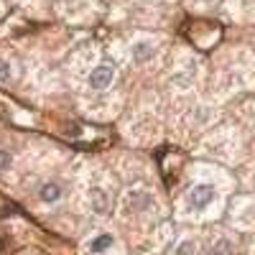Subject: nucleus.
Returning <instances> with one entry per match:
<instances>
[{"label": "nucleus", "mask_w": 255, "mask_h": 255, "mask_svg": "<svg viewBox=\"0 0 255 255\" xmlns=\"http://www.w3.org/2000/svg\"><path fill=\"white\" fill-rule=\"evenodd\" d=\"M113 77H115V67H113V64H100V67L90 74V87H92V90L110 87Z\"/></svg>", "instance_id": "2"}, {"label": "nucleus", "mask_w": 255, "mask_h": 255, "mask_svg": "<svg viewBox=\"0 0 255 255\" xmlns=\"http://www.w3.org/2000/svg\"><path fill=\"white\" fill-rule=\"evenodd\" d=\"M151 56H153V44H151V41H138V44L133 46V61L145 64Z\"/></svg>", "instance_id": "3"}, {"label": "nucleus", "mask_w": 255, "mask_h": 255, "mask_svg": "<svg viewBox=\"0 0 255 255\" xmlns=\"http://www.w3.org/2000/svg\"><path fill=\"white\" fill-rule=\"evenodd\" d=\"M8 166H10V153L0 151V171H3V168H8Z\"/></svg>", "instance_id": "10"}, {"label": "nucleus", "mask_w": 255, "mask_h": 255, "mask_svg": "<svg viewBox=\"0 0 255 255\" xmlns=\"http://www.w3.org/2000/svg\"><path fill=\"white\" fill-rule=\"evenodd\" d=\"M230 250H232V245H230L227 240H220V243H217V248L212 250V253H215V255H230Z\"/></svg>", "instance_id": "9"}, {"label": "nucleus", "mask_w": 255, "mask_h": 255, "mask_svg": "<svg viewBox=\"0 0 255 255\" xmlns=\"http://www.w3.org/2000/svg\"><path fill=\"white\" fill-rule=\"evenodd\" d=\"M38 197L44 199L46 204H51V202H59V199H61V186H59V184H54V181H49V184H44V186H41Z\"/></svg>", "instance_id": "5"}, {"label": "nucleus", "mask_w": 255, "mask_h": 255, "mask_svg": "<svg viewBox=\"0 0 255 255\" xmlns=\"http://www.w3.org/2000/svg\"><path fill=\"white\" fill-rule=\"evenodd\" d=\"M90 199H92V209L97 212V215H108V207H110V202H108V194H105L102 189H92Z\"/></svg>", "instance_id": "4"}, {"label": "nucleus", "mask_w": 255, "mask_h": 255, "mask_svg": "<svg viewBox=\"0 0 255 255\" xmlns=\"http://www.w3.org/2000/svg\"><path fill=\"white\" fill-rule=\"evenodd\" d=\"M197 253V243L194 240H184L179 248H176V255H194Z\"/></svg>", "instance_id": "7"}, {"label": "nucleus", "mask_w": 255, "mask_h": 255, "mask_svg": "<svg viewBox=\"0 0 255 255\" xmlns=\"http://www.w3.org/2000/svg\"><path fill=\"white\" fill-rule=\"evenodd\" d=\"M212 202H215V189L212 186H207V184L191 186V191H189V207L191 209H204Z\"/></svg>", "instance_id": "1"}, {"label": "nucleus", "mask_w": 255, "mask_h": 255, "mask_svg": "<svg viewBox=\"0 0 255 255\" xmlns=\"http://www.w3.org/2000/svg\"><path fill=\"white\" fill-rule=\"evenodd\" d=\"M10 77H13V69H10V64H8L5 59H0V84L10 82Z\"/></svg>", "instance_id": "8"}, {"label": "nucleus", "mask_w": 255, "mask_h": 255, "mask_svg": "<svg viewBox=\"0 0 255 255\" xmlns=\"http://www.w3.org/2000/svg\"><path fill=\"white\" fill-rule=\"evenodd\" d=\"M113 245H115V238H113V235H100V238H95V240L90 243V250H92V253H108Z\"/></svg>", "instance_id": "6"}]
</instances>
